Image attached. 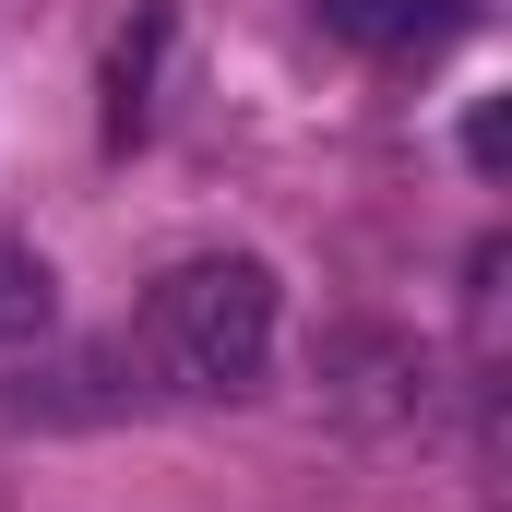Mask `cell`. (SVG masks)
<instances>
[{
  "label": "cell",
  "mask_w": 512,
  "mask_h": 512,
  "mask_svg": "<svg viewBox=\"0 0 512 512\" xmlns=\"http://www.w3.org/2000/svg\"><path fill=\"white\" fill-rule=\"evenodd\" d=\"M131 346H143V370L167 393H239L274 358V262L203 251V262H179V274H155Z\"/></svg>",
  "instance_id": "cell-1"
},
{
  "label": "cell",
  "mask_w": 512,
  "mask_h": 512,
  "mask_svg": "<svg viewBox=\"0 0 512 512\" xmlns=\"http://www.w3.org/2000/svg\"><path fill=\"white\" fill-rule=\"evenodd\" d=\"M167 36H179V12H167V0H143V12H131V36L108 48V143H143V120H155V60H167Z\"/></svg>",
  "instance_id": "cell-3"
},
{
  "label": "cell",
  "mask_w": 512,
  "mask_h": 512,
  "mask_svg": "<svg viewBox=\"0 0 512 512\" xmlns=\"http://www.w3.org/2000/svg\"><path fill=\"white\" fill-rule=\"evenodd\" d=\"M465 155L501 179V155H512V120H501V108H477V120H465Z\"/></svg>",
  "instance_id": "cell-5"
},
{
  "label": "cell",
  "mask_w": 512,
  "mask_h": 512,
  "mask_svg": "<svg viewBox=\"0 0 512 512\" xmlns=\"http://www.w3.org/2000/svg\"><path fill=\"white\" fill-rule=\"evenodd\" d=\"M48 334V262L36 251H0V346Z\"/></svg>",
  "instance_id": "cell-4"
},
{
  "label": "cell",
  "mask_w": 512,
  "mask_h": 512,
  "mask_svg": "<svg viewBox=\"0 0 512 512\" xmlns=\"http://www.w3.org/2000/svg\"><path fill=\"white\" fill-rule=\"evenodd\" d=\"M322 36L370 60H441L453 36H477V0H322Z\"/></svg>",
  "instance_id": "cell-2"
}]
</instances>
